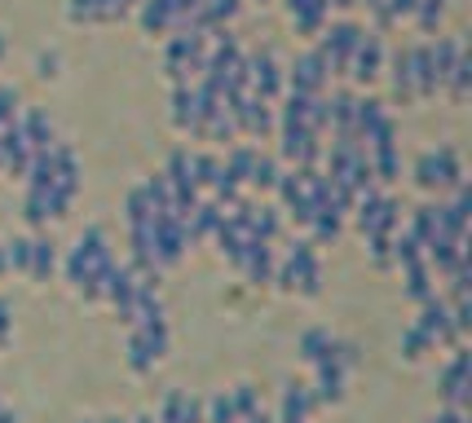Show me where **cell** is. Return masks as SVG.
Wrapping results in <instances>:
<instances>
[{
	"label": "cell",
	"mask_w": 472,
	"mask_h": 423,
	"mask_svg": "<svg viewBox=\"0 0 472 423\" xmlns=\"http://www.w3.org/2000/svg\"><path fill=\"white\" fill-rule=\"evenodd\" d=\"M415 186L428 190V194H455V190H464V163L455 155V146L424 151L415 159Z\"/></svg>",
	"instance_id": "1"
},
{
	"label": "cell",
	"mask_w": 472,
	"mask_h": 423,
	"mask_svg": "<svg viewBox=\"0 0 472 423\" xmlns=\"http://www.w3.org/2000/svg\"><path fill=\"white\" fill-rule=\"evenodd\" d=\"M278 155L296 168H318L322 159V137L310 133V124H287L278 119Z\"/></svg>",
	"instance_id": "2"
},
{
	"label": "cell",
	"mask_w": 472,
	"mask_h": 423,
	"mask_svg": "<svg viewBox=\"0 0 472 423\" xmlns=\"http://www.w3.org/2000/svg\"><path fill=\"white\" fill-rule=\"evenodd\" d=\"M243 75H248V93L252 98H261V102H278L283 98V66H278L274 49L243 57Z\"/></svg>",
	"instance_id": "3"
},
{
	"label": "cell",
	"mask_w": 472,
	"mask_h": 423,
	"mask_svg": "<svg viewBox=\"0 0 472 423\" xmlns=\"http://www.w3.org/2000/svg\"><path fill=\"white\" fill-rule=\"evenodd\" d=\"M327 66H322V57H318V49H310V53H301L287 71H283V84H287V93H322L327 89Z\"/></svg>",
	"instance_id": "4"
},
{
	"label": "cell",
	"mask_w": 472,
	"mask_h": 423,
	"mask_svg": "<svg viewBox=\"0 0 472 423\" xmlns=\"http://www.w3.org/2000/svg\"><path fill=\"white\" fill-rule=\"evenodd\" d=\"M98 252H106V229H102V225H89V229L75 238L71 256H66V282H71V291L84 282V273H89V264H93Z\"/></svg>",
	"instance_id": "5"
},
{
	"label": "cell",
	"mask_w": 472,
	"mask_h": 423,
	"mask_svg": "<svg viewBox=\"0 0 472 423\" xmlns=\"http://www.w3.org/2000/svg\"><path fill=\"white\" fill-rule=\"evenodd\" d=\"M415 326H420L424 335L433 340V349H437V344H455V340H459V331L450 326V305H446L437 291H433V296H428V300L420 305V317H415Z\"/></svg>",
	"instance_id": "6"
},
{
	"label": "cell",
	"mask_w": 472,
	"mask_h": 423,
	"mask_svg": "<svg viewBox=\"0 0 472 423\" xmlns=\"http://www.w3.org/2000/svg\"><path fill=\"white\" fill-rule=\"evenodd\" d=\"M380 71H384V40H380L375 31H363L358 49L349 57V80H354V84H371Z\"/></svg>",
	"instance_id": "7"
},
{
	"label": "cell",
	"mask_w": 472,
	"mask_h": 423,
	"mask_svg": "<svg viewBox=\"0 0 472 423\" xmlns=\"http://www.w3.org/2000/svg\"><path fill=\"white\" fill-rule=\"evenodd\" d=\"M468 370H472L468 349H455V362H450V370L441 375V401H446V406H455V410H464V406H468V397H472Z\"/></svg>",
	"instance_id": "8"
},
{
	"label": "cell",
	"mask_w": 472,
	"mask_h": 423,
	"mask_svg": "<svg viewBox=\"0 0 472 423\" xmlns=\"http://www.w3.org/2000/svg\"><path fill=\"white\" fill-rule=\"evenodd\" d=\"M318 410V397L314 388L305 384H283V410H278V423H310V415Z\"/></svg>",
	"instance_id": "9"
},
{
	"label": "cell",
	"mask_w": 472,
	"mask_h": 423,
	"mask_svg": "<svg viewBox=\"0 0 472 423\" xmlns=\"http://www.w3.org/2000/svg\"><path fill=\"white\" fill-rule=\"evenodd\" d=\"M172 13H177V0H142L137 4V22L146 36H168L172 31Z\"/></svg>",
	"instance_id": "10"
},
{
	"label": "cell",
	"mask_w": 472,
	"mask_h": 423,
	"mask_svg": "<svg viewBox=\"0 0 472 423\" xmlns=\"http://www.w3.org/2000/svg\"><path fill=\"white\" fill-rule=\"evenodd\" d=\"M159 423H204V401H195L186 393H168L163 410H159Z\"/></svg>",
	"instance_id": "11"
},
{
	"label": "cell",
	"mask_w": 472,
	"mask_h": 423,
	"mask_svg": "<svg viewBox=\"0 0 472 423\" xmlns=\"http://www.w3.org/2000/svg\"><path fill=\"white\" fill-rule=\"evenodd\" d=\"M345 375L349 370L336 367V362H318V406H336L340 397H345Z\"/></svg>",
	"instance_id": "12"
},
{
	"label": "cell",
	"mask_w": 472,
	"mask_h": 423,
	"mask_svg": "<svg viewBox=\"0 0 472 423\" xmlns=\"http://www.w3.org/2000/svg\"><path fill=\"white\" fill-rule=\"evenodd\" d=\"M57 273V247L49 238H31V264H27V278L31 282H49Z\"/></svg>",
	"instance_id": "13"
},
{
	"label": "cell",
	"mask_w": 472,
	"mask_h": 423,
	"mask_svg": "<svg viewBox=\"0 0 472 423\" xmlns=\"http://www.w3.org/2000/svg\"><path fill=\"white\" fill-rule=\"evenodd\" d=\"M406 269V300H415V305H424L437 287H433V269H428V261H411V264H402Z\"/></svg>",
	"instance_id": "14"
},
{
	"label": "cell",
	"mask_w": 472,
	"mask_h": 423,
	"mask_svg": "<svg viewBox=\"0 0 472 423\" xmlns=\"http://www.w3.org/2000/svg\"><path fill=\"white\" fill-rule=\"evenodd\" d=\"M22 137L31 142V151L49 146L53 142V119L45 115V110H22Z\"/></svg>",
	"instance_id": "15"
},
{
	"label": "cell",
	"mask_w": 472,
	"mask_h": 423,
	"mask_svg": "<svg viewBox=\"0 0 472 423\" xmlns=\"http://www.w3.org/2000/svg\"><path fill=\"white\" fill-rule=\"evenodd\" d=\"M155 353H151V344H146V335L137 331V326H128V367H133V375H151L155 370Z\"/></svg>",
	"instance_id": "16"
},
{
	"label": "cell",
	"mask_w": 472,
	"mask_h": 423,
	"mask_svg": "<svg viewBox=\"0 0 472 423\" xmlns=\"http://www.w3.org/2000/svg\"><path fill=\"white\" fill-rule=\"evenodd\" d=\"M389 71H393V89H398V93H402L406 102H415V75H411V49H398V53H393Z\"/></svg>",
	"instance_id": "17"
},
{
	"label": "cell",
	"mask_w": 472,
	"mask_h": 423,
	"mask_svg": "<svg viewBox=\"0 0 472 423\" xmlns=\"http://www.w3.org/2000/svg\"><path fill=\"white\" fill-rule=\"evenodd\" d=\"M301 358H305L310 367L327 362V358H331V335H327V331H305V335H301Z\"/></svg>",
	"instance_id": "18"
},
{
	"label": "cell",
	"mask_w": 472,
	"mask_h": 423,
	"mask_svg": "<svg viewBox=\"0 0 472 423\" xmlns=\"http://www.w3.org/2000/svg\"><path fill=\"white\" fill-rule=\"evenodd\" d=\"M248 186H257V190H274V186H278V159H269V155L257 151L252 172H248Z\"/></svg>",
	"instance_id": "19"
},
{
	"label": "cell",
	"mask_w": 472,
	"mask_h": 423,
	"mask_svg": "<svg viewBox=\"0 0 472 423\" xmlns=\"http://www.w3.org/2000/svg\"><path fill=\"white\" fill-rule=\"evenodd\" d=\"M204 423H239V410L230 401V393H216L204 401Z\"/></svg>",
	"instance_id": "20"
},
{
	"label": "cell",
	"mask_w": 472,
	"mask_h": 423,
	"mask_svg": "<svg viewBox=\"0 0 472 423\" xmlns=\"http://www.w3.org/2000/svg\"><path fill=\"white\" fill-rule=\"evenodd\" d=\"M441 13H446V0H415V13H411V22H415L420 31H437Z\"/></svg>",
	"instance_id": "21"
},
{
	"label": "cell",
	"mask_w": 472,
	"mask_h": 423,
	"mask_svg": "<svg viewBox=\"0 0 472 423\" xmlns=\"http://www.w3.org/2000/svg\"><path fill=\"white\" fill-rule=\"evenodd\" d=\"M424 353H433V340L424 335L420 326H406V331H402V358H406V362H420Z\"/></svg>",
	"instance_id": "22"
},
{
	"label": "cell",
	"mask_w": 472,
	"mask_h": 423,
	"mask_svg": "<svg viewBox=\"0 0 472 423\" xmlns=\"http://www.w3.org/2000/svg\"><path fill=\"white\" fill-rule=\"evenodd\" d=\"M142 190H146V199H151V208H155V212L172 208V186H168V177H163V172H155V177H151Z\"/></svg>",
	"instance_id": "23"
},
{
	"label": "cell",
	"mask_w": 472,
	"mask_h": 423,
	"mask_svg": "<svg viewBox=\"0 0 472 423\" xmlns=\"http://www.w3.org/2000/svg\"><path fill=\"white\" fill-rule=\"evenodd\" d=\"M230 401H234V410H239V419H243V415L261 410V388H257V384H239V388L230 393Z\"/></svg>",
	"instance_id": "24"
},
{
	"label": "cell",
	"mask_w": 472,
	"mask_h": 423,
	"mask_svg": "<svg viewBox=\"0 0 472 423\" xmlns=\"http://www.w3.org/2000/svg\"><path fill=\"white\" fill-rule=\"evenodd\" d=\"M4 261H9V269L27 273V264H31V238H13V243H4Z\"/></svg>",
	"instance_id": "25"
},
{
	"label": "cell",
	"mask_w": 472,
	"mask_h": 423,
	"mask_svg": "<svg viewBox=\"0 0 472 423\" xmlns=\"http://www.w3.org/2000/svg\"><path fill=\"white\" fill-rule=\"evenodd\" d=\"M71 22H98V0H66Z\"/></svg>",
	"instance_id": "26"
},
{
	"label": "cell",
	"mask_w": 472,
	"mask_h": 423,
	"mask_svg": "<svg viewBox=\"0 0 472 423\" xmlns=\"http://www.w3.org/2000/svg\"><path fill=\"white\" fill-rule=\"evenodd\" d=\"M9 119H18V93H13V89H0V128H4Z\"/></svg>",
	"instance_id": "27"
},
{
	"label": "cell",
	"mask_w": 472,
	"mask_h": 423,
	"mask_svg": "<svg viewBox=\"0 0 472 423\" xmlns=\"http://www.w3.org/2000/svg\"><path fill=\"white\" fill-rule=\"evenodd\" d=\"M9 331H13V305L0 296V349L9 344Z\"/></svg>",
	"instance_id": "28"
},
{
	"label": "cell",
	"mask_w": 472,
	"mask_h": 423,
	"mask_svg": "<svg viewBox=\"0 0 472 423\" xmlns=\"http://www.w3.org/2000/svg\"><path fill=\"white\" fill-rule=\"evenodd\" d=\"M36 71H40V80H53L57 75V53H40L36 57Z\"/></svg>",
	"instance_id": "29"
},
{
	"label": "cell",
	"mask_w": 472,
	"mask_h": 423,
	"mask_svg": "<svg viewBox=\"0 0 472 423\" xmlns=\"http://www.w3.org/2000/svg\"><path fill=\"white\" fill-rule=\"evenodd\" d=\"M239 423H274V419L265 415V406H261V410H252V415H243V419H239Z\"/></svg>",
	"instance_id": "30"
},
{
	"label": "cell",
	"mask_w": 472,
	"mask_h": 423,
	"mask_svg": "<svg viewBox=\"0 0 472 423\" xmlns=\"http://www.w3.org/2000/svg\"><path fill=\"white\" fill-rule=\"evenodd\" d=\"M0 423H18V415H13V410H4V406H0Z\"/></svg>",
	"instance_id": "31"
},
{
	"label": "cell",
	"mask_w": 472,
	"mask_h": 423,
	"mask_svg": "<svg viewBox=\"0 0 472 423\" xmlns=\"http://www.w3.org/2000/svg\"><path fill=\"white\" fill-rule=\"evenodd\" d=\"M0 273H9V261H4V243H0Z\"/></svg>",
	"instance_id": "32"
},
{
	"label": "cell",
	"mask_w": 472,
	"mask_h": 423,
	"mask_svg": "<svg viewBox=\"0 0 472 423\" xmlns=\"http://www.w3.org/2000/svg\"><path fill=\"white\" fill-rule=\"evenodd\" d=\"M102 423H128V419H119V415H110V419H102Z\"/></svg>",
	"instance_id": "33"
},
{
	"label": "cell",
	"mask_w": 472,
	"mask_h": 423,
	"mask_svg": "<svg viewBox=\"0 0 472 423\" xmlns=\"http://www.w3.org/2000/svg\"><path fill=\"white\" fill-rule=\"evenodd\" d=\"M0 57H4V40H0Z\"/></svg>",
	"instance_id": "34"
}]
</instances>
